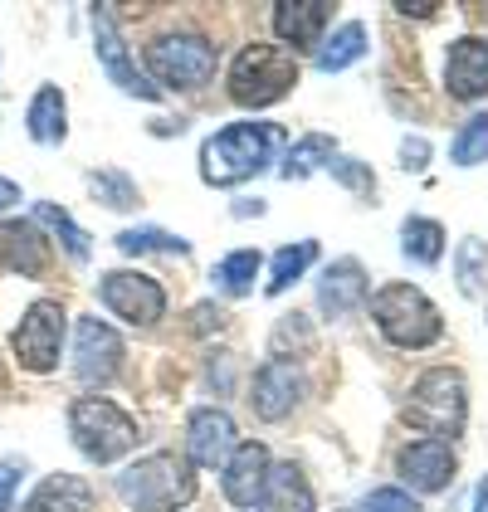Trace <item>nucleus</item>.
<instances>
[{"instance_id":"5","label":"nucleus","mask_w":488,"mask_h":512,"mask_svg":"<svg viewBox=\"0 0 488 512\" xmlns=\"http://www.w3.org/2000/svg\"><path fill=\"white\" fill-rule=\"evenodd\" d=\"M293 83H298V54H288L284 44H244L230 64V98L240 108H269L288 98Z\"/></svg>"},{"instance_id":"14","label":"nucleus","mask_w":488,"mask_h":512,"mask_svg":"<svg viewBox=\"0 0 488 512\" xmlns=\"http://www.w3.org/2000/svg\"><path fill=\"white\" fill-rule=\"evenodd\" d=\"M396 469L406 478V493H445L449 483H454V469H459V459H454V449H449L445 439H415L401 449V459H396Z\"/></svg>"},{"instance_id":"12","label":"nucleus","mask_w":488,"mask_h":512,"mask_svg":"<svg viewBox=\"0 0 488 512\" xmlns=\"http://www.w3.org/2000/svg\"><path fill=\"white\" fill-rule=\"evenodd\" d=\"M303 395H308V381H303V371L293 366V361H264L259 371H254V386H249V405H254V415L259 420H288L298 405H303Z\"/></svg>"},{"instance_id":"37","label":"nucleus","mask_w":488,"mask_h":512,"mask_svg":"<svg viewBox=\"0 0 488 512\" xmlns=\"http://www.w3.org/2000/svg\"><path fill=\"white\" fill-rule=\"evenodd\" d=\"M396 10H401V15H415V20H425V15H435L440 5H435V0H396Z\"/></svg>"},{"instance_id":"31","label":"nucleus","mask_w":488,"mask_h":512,"mask_svg":"<svg viewBox=\"0 0 488 512\" xmlns=\"http://www.w3.org/2000/svg\"><path fill=\"white\" fill-rule=\"evenodd\" d=\"M449 161H454V166H479V161H488V113H474V118L454 132Z\"/></svg>"},{"instance_id":"39","label":"nucleus","mask_w":488,"mask_h":512,"mask_svg":"<svg viewBox=\"0 0 488 512\" xmlns=\"http://www.w3.org/2000/svg\"><path fill=\"white\" fill-rule=\"evenodd\" d=\"M235 215H264V200H235Z\"/></svg>"},{"instance_id":"1","label":"nucleus","mask_w":488,"mask_h":512,"mask_svg":"<svg viewBox=\"0 0 488 512\" xmlns=\"http://www.w3.org/2000/svg\"><path fill=\"white\" fill-rule=\"evenodd\" d=\"M284 147V127L279 122H230L215 137H205L201 147V181L205 186H240L249 176H259L274 152Z\"/></svg>"},{"instance_id":"25","label":"nucleus","mask_w":488,"mask_h":512,"mask_svg":"<svg viewBox=\"0 0 488 512\" xmlns=\"http://www.w3.org/2000/svg\"><path fill=\"white\" fill-rule=\"evenodd\" d=\"M88 191L98 196V205H108V210H137V205H142L137 181H132L122 166H98V171H88Z\"/></svg>"},{"instance_id":"6","label":"nucleus","mask_w":488,"mask_h":512,"mask_svg":"<svg viewBox=\"0 0 488 512\" xmlns=\"http://www.w3.org/2000/svg\"><path fill=\"white\" fill-rule=\"evenodd\" d=\"M406 420L430 430V439H459L469 425V391L464 376L454 366H435L415 381V391L406 400Z\"/></svg>"},{"instance_id":"27","label":"nucleus","mask_w":488,"mask_h":512,"mask_svg":"<svg viewBox=\"0 0 488 512\" xmlns=\"http://www.w3.org/2000/svg\"><path fill=\"white\" fill-rule=\"evenodd\" d=\"M401 249H406V259H415V264H440L445 230L435 220H425V215H410L406 225H401Z\"/></svg>"},{"instance_id":"16","label":"nucleus","mask_w":488,"mask_h":512,"mask_svg":"<svg viewBox=\"0 0 488 512\" xmlns=\"http://www.w3.org/2000/svg\"><path fill=\"white\" fill-rule=\"evenodd\" d=\"M269 469H274L269 449H264L259 439H240V444H235V454L225 459V478H220L225 498H230L235 508H254V503H259V493H264Z\"/></svg>"},{"instance_id":"13","label":"nucleus","mask_w":488,"mask_h":512,"mask_svg":"<svg viewBox=\"0 0 488 512\" xmlns=\"http://www.w3.org/2000/svg\"><path fill=\"white\" fill-rule=\"evenodd\" d=\"M235 444H240V430H235V420L225 410H215V405L191 410V420H186V459H191V469H225Z\"/></svg>"},{"instance_id":"21","label":"nucleus","mask_w":488,"mask_h":512,"mask_svg":"<svg viewBox=\"0 0 488 512\" xmlns=\"http://www.w3.org/2000/svg\"><path fill=\"white\" fill-rule=\"evenodd\" d=\"M25 132H30V142H40V147H59V142L69 137L64 88H54V83H40V88H35V98H30V108H25Z\"/></svg>"},{"instance_id":"35","label":"nucleus","mask_w":488,"mask_h":512,"mask_svg":"<svg viewBox=\"0 0 488 512\" xmlns=\"http://www.w3.org/2000/svg\"><path fill=\"white\" fill-rule=\"evenodd\" d=\"M25 473H30V464H25L20 454H5V459H0V512L15 508V488H20Z\"/></svg>"},{"instance_id":"4","label":"nucleus","mask_w":488,"mask_h":512,"mask_svg":"<svg viewBox=\"0 0 488 512\" xmlns=\"http://www.w3.org/2000/svg\"><path fill=\"white\" fill-rule=\"evenodd\" d=\"M69 439L88 464H118L127 449H137V420L103 395H83L69 405Z\"/></svg>"},{"instance_id":"15","label":"nucleus","mask_w":488,"mask_h":512,"mask_svg":"<svg viewBox=\"0 0 488 512\" xmlns=\"http://www.w3.org/2000/svg\"><path fill=\"white\" fill-rule=\"evenodd\" d=\"M371 298V278H366L362 259H337L323 269V283H318V308H323L332 322L342 317H357Z\"/></svg>"},{"instance_id":"24","label":"nucleus","mask_w":488,"mask_h":512,"mask_svg":"<svg viewBox=\"0 0 488 512\" xmlns=\"http://www.w3.org/2000/svg\"><path fill=\"white\" fill-rule=\"evenodd\" d=\"M254 278H259V249H235L210 269V283L220 298H244L254 288Z\"/></svg>"},{"instance_id":"32","label":"nucleus","mask_w":488,"mask_h":512,"mask_svg":"<svg viewBox=\"0 0 488 512\" xmlns=\"http://www.w3.org/2000/svg\"><path fill=\"white\" fill-rule=\"evenodd\" d=\"M454 274H459V293H479V283L488 274V244L484 239H464L459 254H454Z\"/></svg>"},{"instance_id":"20","label":"nucleus","mask_w":488,"mask_h":512,"mask_svg":"<svg viewBox=\"0 0 488 512\" xmlns=\"http://www.w3.org/2000/svg\"><path fill=\"white\" fill-rule=\"evenodd\" d=\"M98 493L93 483L79 478V473H49L40 478V488L20 503V512H93Z\"/></svg>"},{"instance_id":"29","label":"nucleus","mask_w":488,"mask_h":512,"mask_svg":"<svg viewBox=\"0 0 488 512\" xmlns=\"http://www.w3.org/2000/svg\"><path fill=\"white\" fill-rule=\"evenodd\" d=\"M337 157V147H332V137H323V132H313V137H303V142H293L284 157V181H308L318 166H327V161Z\"/></svg>"},{"instance_id":"28","label":"nucleus","mask_w":488,"mask_h":512,"mask_svg":"<svg viewBox=\"0 0 488 512\" xmlns=\"http://www.w3.org/2000/svg\"><path fill=\"white\" fill-rule=\"evenodd\" d=\"M35 225H49V230H54V239L64 244V254H69L74 264H83V259H88V235L74 225V215H69L64 205L40 200V205H35Z\"/></svg>"},{"instance_id":"11","label":"nucleus","mask_w":488,"mask_h":512,"mask_svg":"<svg viewBox=\"0 0 488 512\" xmlns=\"http://www.w3.org/2000/svg\"><path fill=\"white\" fill-rule=\"evenodd\" d=\"M118 371H122V337L98 317H79V327H74V376L83 386H108Z\"/></svg>"},{"instance_id":"23","label":"nucleus","mask_w":488,"mask_h":512,"mask_svg":"<svg viewBox=\"0 0 488 512\" xmlns=\"http://www.w3.org/2000/svg\"><path fill=\"white\" fill-rule=\"evenodd\" d=\"M362 54H366V25L362 20H347V25L332 30V40L318 44V69H323V74H342V69H352Z\"/></svg>"},{"instance_id":"41","label":"nucleus","mask_w":488,"mask_h":512,"mask_svg":"<svg viewBox=\"0 0 488 512\" xmlns=\"http://www.w3.org/2000/svg\"><path fill=\"white\" fill-rule=\"evenodd\" d=\"M474 512H488V478L474 488Z\"/></svg>"},{"instance_id":"2","label":"nucleus","mask_w":488,"mask_h":512,"mask_svg":"<svg viewBox=\"0 0 488 512\" xmlns=\"http://www.w3.org/2000/svg\"><path fill=\"white\" fill-rule=\"evenodd\" d=\"M196 493H201V478L191 469V459L171 449L147 454L118 473V498L132 512H181L196 503Z\"/></svg>"},{"instance_id":"38","label":"nucleus","mask_w":488,"mask_h":512,"mask_svg":"<svg viewBox=\"0 0 488 512\" xmlns=\"http://www.w3.org/2000/svg\"><path fill=\"white\" fill-rule=\"evenodd\" d=\"M10 205H20V186L10 176H0V210H10Z\"/></svg>"},{"instance_id":"3","label":"nucleus","mask_w":488,"mask_h":512,"mask_svg":"<svg viewBox=\"0 0 488 512\" xmlns=\"http://www.w3.org/2000/svg\"><path fill=\"white\" fill-rule=\"evenodd\" d=\"M366 308H371L376 332L391 347H401V352H425V347H435L445 337V317L415 283H381L366 298Z\"/></svg>"},{"instance_id":"7","label":"nucleus","mask_w":488,"mask_h":512,"mask_svg":"<svg viewBox=\"0 0 488 512\" xmlns=\"http://www.w3.org/2000/svg\"><path fill=\"white\" fill-rule=\"evenodd\" d=\"M147 79L157 93H191V88H205L215 79V44L205 35H191V30H176V35H162V40L147 44Z\"/></svg>"},{"instance_id":"18","label":"nucleus","mask_w":488,"mask_h":512,"mask_svg":"<svg viewBox=\"0 0 488 512\" xmlns=\"http://www.w3.org/2000/svg\"><path fill=\"white\" fill-rule=\"evenodd\" d=\"M332 20V0H279L274 5V35L293 49H318Z\"/></svg>"},{"instance_id":"9","label":"nucleus","mask_w":488,"mask_h":512,"mask_svg":"<svg viewBox=\"0 0 488 512\" xmlns=\"http://www.w3.org/2000/svg\"><path fill=\"white\" fill-rule=\"evenodd\" d=\"M98 298H103L108 313H118L122 322H132V327H152V322H162V313H166L162 283L147 278V274H137V269H113V274H103Z\"/></svg>"},{"instance_id":"17","label":"nucleus","mask_w":488,"mask_h":512,"mask_svg":"<svg viewBox=\"0 0 488 512\" xmlns=\"http://www.w3.org/2000/svg\"><path fill=\"white\" fill-rule=\"evenodd\" d=\"M445 88H449V98H459V103H479V98H488V40L469 35V40L449 44Z\"/></svg>"},{"instance_id":"22","label":"nucleus","mask_w":488,"mask_h":512,"mask_svg":"<svg viewBox=\"0 0 488 512\" xmlns=\"http://www.w3.org/2000/svg\"><path fill=\"white\" fill-rule=\"evenodd\" d=\"M313 488L298 464H274L264 478V493H259V512H313Z\"/></svg>"},{"instance_id":"36","label":"nucleus","mask_w":488,"mask_h":512,"mask_svg":"<svg viewBox=\"0 0 488 512\" xmlns=\"http://www.w3.org/2000/svg\"><path fill=\"white\" fill-rule=\"evenodd\" d=\"M401 161H406V171H425L430 142H425V137H406V142H401Z\"/></svg>"},{"instance_id":"26","label":"nucleus","mask_w":488,"mask_h":512,"mask_svg":"<svg viewBox=\"0 0 488 512\" xmlns=\"http://www.w3.org/2000/svg\"><path fill=\"white\" fill-rule=\"evenodd\" d=\"M318 259V239H298V244H284L279 254H274V269H269V298H279L288 283H298V278L308 274V264Z\"/></svg>"},{"instance_id":"19","label":"nucleus","mask_w":488,"mask_h":512,"mask_svg":"<svg viewBox=\"0 0 488 512\" xmlns=\"http://www.w3.org/2000/svg\"><path fill=\"white\" fill-rule=\"evenodd\" d=\"M0 264L25 278H40L49 269V239L35 220H0Z\"/></svg>"},{"instance_id":"33","label":"nucleus","mask_w":488,"mask_h":512,"mask_svg":"<svg viewBox=\"0 0 488 512\" xmlns=\"http://www.w3.org/2000/svg\"><path fill=\"white\" fill-rule=\"evenodd\" d=\"M327 171H332L347 191H357V196H371V191H376V176H371V166H362V161L332 157V161H327Z\"/></svg>"},{"instance_id":"40","label":"nucleus","mask_w":488,"mask_h":512,"mask_svg":"<svg viewBox=\"0 0 488 512\" xmlns=\"http://www.w3.org/2000/svg\"><path fill=\"white\" fill-rule=\"evenodd\" d=\"M225 317H215V327H220ZM196 332H210V308H196Z\"/></svg>"},{"instance_id":"30","label":"nucleus","mask_w":488,"mask_h":512,"mask_svg":"<svg viewBox=\"0 0 488 512\" xmlns=\"http://www.w3.org/2000/svg\"><path fill=\"white\" fill-rule=\"evenodd\" d=\"M122 254H191V244L181 235H166V230H157V225H142V230H122L118 239Z\"/></svg>"},{"instance_id":"34","label":"nucleus","mask_w":488,"mask_h":512,"mask_svg":"<svg viewBox=\"0 0 488 512\" xmlns=\"http://www.w3.org/2000/svg\"><path fill=\"white\" fill-rule=\"evenodd\" d=\"M357 512H420V503H415V493H406V488H371Z\"/></svg>"},{"instance_id":"8","label":"nucleus","mask_w":488,"mask_h":512,"mask_svg":"<svg viewBox=\"0 0 488 512\" xmlns=\"http://www.w3.org/2000/svg\"><path fill=\"white\" fill-rule=\"evenodd\" d=\"M64 332H69L64 303H59V298H35V303L20 313V327H15V337H10L15 361H20L30 376H49V371L59 366V352H64Z\"/></svg>"},{"instance_id":"10","label":"nucleus","mask_w":488,"mask_h":512,"mask_svg":"<svg viewBox=\"0 0 488 512\" xmlns=\"http://www.w3.org/2000/svg\"><path fill=\"white\" fill-rule=\"evenodd\" d=\"M93 49H98V64L103 74L118 83L127 98H142V103H157L162 93L152 88V79L137 69V59L127 54V44L118 35V20H113V5H93Z\"/></svg>"}]
</instances>
